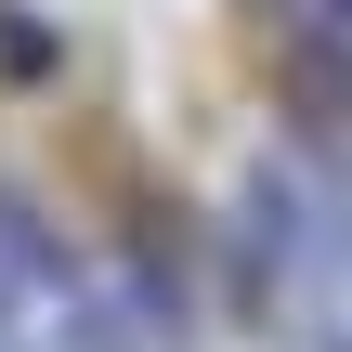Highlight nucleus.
<instances>
[{"mask_svg":"<svg viewBox=\"0 0 352 352\" xmlns=\"http://www.w3.org/2000/svg\"><path fill=\"white\" fill-rule=\"evenodd\" d=\"M287 13H300V39H340L352 52V0H287Z\"/></svg>","mask_w":352,"mask_h":352,"instance_id":"nucleus-1","label":"nucleus"}]
</instances>
